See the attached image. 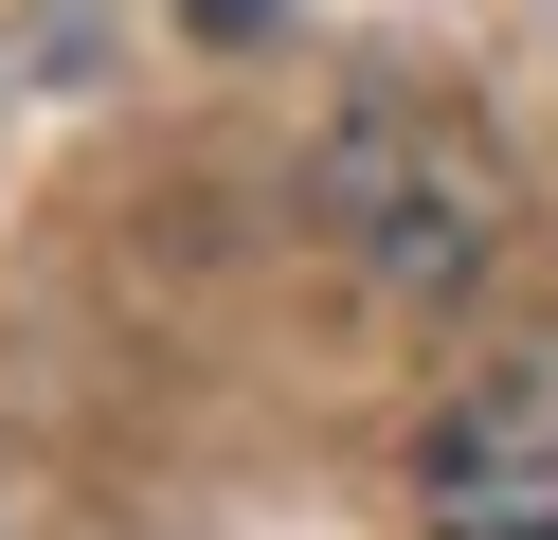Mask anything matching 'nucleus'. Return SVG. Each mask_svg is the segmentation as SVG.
<instances>
[{
  "mask_svg": "<svg viewBox=\"0 0 558 540\" xmlns=\"http://www.w3.org/2000/svg\"><path fill=\"white\" fill-rule=\"evenodd\" d=\"M325 216L361 235L378 288H469L486 235H505V180H486V144L450 127V108H361V127L325 144Z\"/></svg>",
  "mask_w": 558,
  "mask_h": 540,
  "instance_id": "nucleus-1",
  "label": "nucleus"
},
{
  "mask_svg": "<svg viewBox=\"0 0 558 540\" xmlns=\"http://www.w3.org/2000/svg\"><path fill=\"white\" fill-rule=\"evenodd\" d=\"M414 523L433 540H558V360H486L414 432Z\"/></svg>",
  "mask_w": 558,
  "mask_h": 540,
  "instance_id": "nucleus-2",
  "label": "nucleus"
}]
</instances>
